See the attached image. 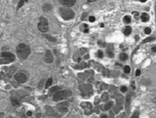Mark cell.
Instances as JSON below:
<instances>
[{
    "label": "cell",
    "mask_w": 156,
    "mask_h": 118,
    "mask_svg": "<svg viewBox=\"0 0 156 118\" xmlns=\"http://www.w3.org/2000/svg\"><path fill=\"white\" fill-rule=\"evenodd\" d=\"M16 54L21 60H26L31 54L30 48L27 45L20 44L16 47Z\"/></svg>",
    "instance_id": "cell-1"
},
{
    "label": "cell",
    "mask_w": 156,
    "mask_h": 118,
    "mask_svg": "<svg viewBox=\"0 0 156 118\" xmlns=\"http://www.w3.org/2000/svg\"><path fill=\"white\" fill-rule=\"evenodd\" d=\"M72 94V92L70 90H62L55 93L54 97L53 100L55 102H58L62 100L65 99L70 97Z\"/></svg>",
    "instance_id": "cell-2"
},
{
    "label": "cell",
    "mask_w": 156,
    "mask_h": 118,
    "mask_svg": "<svg viewBox=\"0 0 156 118\" xmlns=\"http://www.w3.org/2000/svg\"><path fill=\"white\" fill-rule=\"evenodd\" d=\"M60 13L62 19L66 20L72 19L74 16V11L67 7H62L60 8Z\"/></svg>",
    "instance_id": "cell-3"
},
{
    "label": "cell",
    "mask_w": 156,
    "mask_h": 118,
    "mask_svg": "<svg viewBox=\"0 0 156 118\" xmlns=\"http://www.w3.org/2000/svg\"><path fill=\"white\" fill-rule=\"evenodd\" d=\"M38 28L40 31L43 33L47 32L48 30V22L46 18L44 17H41L40 22L38 25Z\"/></svg>",
    "instance_id": "cell-4"
},
{
    "label": "cell",
    "mask_w": 156,
    "mask_h": 118,
    "mask_svg": "<svg viewBox=\"0 0 156 118\" xmlns=\"http://www.w3.org/2000/svg\"><path fill=\"white\" fill-rule=\"evenodd\" d=\"M14 78L16 81L20 83H25L26 80L27 78L26 76L22 73H17L14 76Z\"/></svg>",
    "instance_id": "cell-5"
},
{
    "label": "cell",
    "mask_w": 156,
    "mask_h": 118,
    "mask_svg": "<svg viewBox=\"0 0 156 118\" xmlns=\"http://www.w3.org/2000/svg\"><path fill=\"white\" fill-rule=\"evenodd\" d=\"M45 60L48 63H51L53 62L54 57L50 50H47L46 51L45 56Z\"/></svg>",
    "instance_id": "cell-6"
},
{
    "label": "cell",
    "mask_w": 156,
    "mask_h": 118,
    "mask_svg": "<svg viewBox=\"0 0 156 118\" xmlns=\"http://www.w3.org/2000/svg\"><path fill=\"white\" fill-rule=\"evenodd\" d=\"M60 2L62 5L67 7H71L75 4L76 0H60Z\"/></svg>",
    "instance_id": "cell-7"
},
{
    "label": "cell",
    "mask_w": 156,
    "mask_h": 118,
    "mask_svg": "<svg viewBox=\"0 0 156 118\" xmlns=\"http://www.w3.org/2000/svg\"><path fill=\"white\" fill-rule=\"evenodd\" d=\"M2 56L3 57L10 59L13 60L15 59V55L10 52H3L2 54Z\"/></svg>",
    "instance_id": "cell-8"
},
{
    "label": "cell",
    "mask_w": 156,
    "mask_h": 118,
    "mask_svg": "<svg viewBox=\"0 0 156 118\" xmlns=\"http://www.w3.org/2000/svg\"><path fill=\"white\" fill-rule=\"evenodd\" d=\"M52 6L49 3H46L45 4L43 7H42V10L44 12H48L50 11H51L52 9Z\"/></svg>",
    "instance_id": "cell-9"
},
{
    "label": "cell",
    "mask_w": 156,
    "mask_h": 118,
    "mask_svg": "<svg viewBox=\"0 0 156 118\" xmlns=\"http://www.w3.org/2000/svg\"><path fill=\"white\" fill-rule=\"evenodd\" d=\"M141 19L143 22H146L149 20V16L147 13H142L141 16Z\"/></svg>",
    "instance_id": "cell-10"
},
{
    "label": "cell",
    "mask_w": 156,
    "mask_h": 118,
    "mask_svg": "<svg viewBox=\"0 0 156 118\" xmlns=\"http://www.w3.org/2000/svg\"><path fill=\"white\" fill-rule=\"evenodd\" d=\"M44 36L47 38L48 40L51 42H55L56 41V39L54 37H52L51 35H50L48 34H46V35H44Z\"/></svg>",
    "instance_id": "cell-11"
},
{
    "label": "cell",
    "mask_w": 156,
    "mask_h": 118,
    "mask_svg": "<svg viewBox=\"0 0 156 118\" xmlns=\"http://www.w3.org/2000/svg\"><path fill=\"white\" fill-rule=\"evenodd\" d=\"M60 89V87H58V86H54V87H52L51 88H50V90H49V94H51L52 93L56 92L58 90Z\"/></svg>",
    "instance_id": "cell-12"
},
{
    "label": "cell",
    "mask_w": 156,
    "mask_h": 118,
    "mask_svg": "<svg viewBox=\"0 0 156 118\" xmlns=\"http://www.w3.org/2000/svg\"><path fill=\"white\" fill-rule=\"evenodd\" d=\"M131 32H132V28L130 26H127L126 27V28H125L124 33L125 35H128L131 33Z\"/></svg>",
    "instance_id": "cell-13"
},
{
    "label": "cell",
    "mask_w": 156,
    "mask_h": 118,
    "mask_svg": "<svg viewBox=\"0 0 156 118\" xmlns=\"http://www.w3.org/2000/svg\"><path fill=\"white\" fill-rule=\"evenodd\" d=\"M128 55L125 53L121 54L120 55V59L122 61H125L128 59Z\"/></svg>",
    "instance_id": "cell-14"
},
{
    "label": "cell",
    "mask_w": 156,
    "mask_h": 118,
    "mask_svg": "<svg viewBox=\"0 0 156 118\" xmlns=\"http://www.w3.org/2000/svg\"><path fill=\"white\" fill-rule=\"evenodd\" d=\"M52 78H50L48 79V80L46 82V85H45V88H47L50 87V86L52 84Z\"/></svg>",
    "instance_id": "cell-15"
},
{
    "label": "cell",
    "mask_w": 156,
    "mask_h": 118,
    "mask_svg": "<svg viewBox=\"0 0 156 118\" xmlns=\"http://www.w3.org/2000/svg\"><path fill=\"white\" fill-rule=\"evenodd\" d=\"M113 102H110L108 103H107L106 104V106H105V108L106 110L109 109H110V108L112 107V106H113Z\"/></svg>",
    "instance_id": "cell-16"
},
{
    "label": "cell",
    "mask_w": 156,
    "mask_h": 118,
    "mask_svg": "<svg viewBox=\"0 0 156 118\" xmlns=\"http://www.w3.org/2000/svg\"><path fill=\"white\" fill-rule=\"evenodd\" d=\"M124 21L126 24H129L131 22V19L129 16H125L124 18Z\"/></svg>",
    "instance_id": "cell-17"
},
{
    "label": "cell",
    "mask_w": 156,
    "mask_h": 118,
    "mask_svg": "<svg viewBox=\"0 0 156 118\" xmlns=\"http://www.w3.org/2000/svg\"><path fill=\"white\" fill-rule=\"evenodd\" d=\"M153 40H154V38H152V37H149V38H146V39H144L143 41V43H147V42H151V41H152Z\"/></svg>",
    "instance_id": "cell-18"
},
{
    "label": "cell",
    "mask_w": 156,
    "mask_h": 118,
    "mask_svg": "<svg viewBox=\"0 0 156 118\" xmlns=\"http://www.w3.org/2000/svg\"><path fill=\"white\" fill-rule=\"evenodd\" d=\"M130 71V68L129 66H125L124 67V71L125 73H129Z\"/></svg>",
    "instance_id": "cell-19"
},
{
    "label": "cell",
    "mask_w": 156,
    "mask_h": 118,
    "mask_svg": "<svg viewBox=\"0 0 156 118\" xmlns=\"http://www.w3.org/2000/svg\"><path fill=\"white\" fill-rule=\"evenodd\" d=\"M151 31H152V30H151V29L150 28H148V27L146 28V29H145V30H144L145 33L146 34H151Z\"/></svg>",
    "instance_id": "cell-20"
},
{
    "label": "cell",
    "mask_w": 156,
    "mask_h": 118,
    "mask_svg": "<svg viewBox=\"0 0 156 118\" xmlns=\"http://www.w3.org/2000/svg\"><path fill=\"white\" fill-rule=\"evenodd\" d=\"M130 118H139V113L138 112L136 111L133 113L132 116Z\"/></svg>",
    "instance_id": "cell-21"
},
{
    "label": "cell",
    "mask_w": 156,
    "mask_h": 118,
    "mask_svg": "<svg viewBox=\"0 0 156 118\" xmlns=\"http://www.w3.org/2000/svg\"><path fill=\"white\" fill-rule=\"evenodd\" d=\"M12 103L13 105H18L19 104V102H18V100L15 99L12 100Z\"/></svg>",
    "instance_id": "cell-22"
},
{
    "label": "cell",
    "mask_w": 156,
    "mask_h": 118,
    "mask_svg": "<svg viewBox=\"0 0 156 118\" xmlns=\"http://www.w3.org/2000/svg\"><path fill=\"white\" fill-rule=\"evenodd\" d=\"M25 1L24 0H21L20 2L18 3V8H21L22 6L24 5V3Z\"/></svg>",
    "instance_id": "cell-23"
},
{
    "label": "cell",
    "mask_w": 156,
    "mask_h": 118,
    "mask_svg": "<svg viewBox=\"0 0 156 118\" xmlns=\"http://www.w3.org/2000/svg\"><path fill=\"white\" fill-rule=\"evenodd\" d=\"M108 56L110 58H113L114 56V55L113 54V53L112 52V51H108Z\"/></svg>",
    "instance_id": "cell-24"
},
{
    "label": "cell",
    "mask_w": 156,
    "mask_h": 118,
    "mask_svg": "<svg viewBox=\"0 0 156 118\" xmlns=\"http://www.w3.org/2000/svg\"><path fill=\"white\" fill-rule=\"evenodd\" d=\"M98 56L99 58H102L103 56V53L101 50H99L98 52Z\"/></svg>",
    "instance_id": "cell-25"
},
{
    "label": "cell",
    "mask_w": 156,
    "mask_h": 118,
    "mask_svg": "<svg viewBox=\"0 0 156 118\" xmlns=\"http://www.w3.org/2000/svg\"><path fill=\"white\" fill-rule=\"evenodd\" d=\"M130 98L129 96H128L126 97V106L130 104Z\"/></svg>",
    "instance_id": "cell-26"
},
{
    "label": "cell",
    "mask_w": 156,
    "mask_h": 118,
    "mask_svg": "<svg viewBox=\"0 0 156 118\" xmlns=\"http://www.w3.org/2000/svg\"><path fill=\"white\" fill-rule=\"evenodd\" d=\"M96 20L95 18L93 16H90L89 18V21H90L91 23H93Z\"/></svg>",
    "instance_id": "cell-27"
},
{
    "label": "cell",
    "mask_w": 156,
    "mask_h": 118,
    "mask_svg": "<svg viewBox=\"0 0 156 118\" xmlns=\"http://www.w3.org/2000/svg\"><path fill=\"white\" fill-rule=\"evenodd\" d=\"M127 89H127V87H126V86H122L120 88L121 91L122 92H126L127 91Z\"/></svg>",
    "instance_id": "cell-28"
},
{
    "label": "cell",
    "mask_w": 156,
    "mask_h": 118,
    "mask_svg": "<svg viewBox=\"0 0 156 118\" xmlns=\"http://www.w3.org/2000/svg\"><path fill=\"white\" fill-rule=\"evenodd\" d=\"M140 74V71L139 69H138L136 71V76H139Z\"/></svg>",
    "instance_id": "cell-29"
},
{
    "label": "cell",
    "mask_w": 156,
    "mask_h": 118,
    "mask_svg": "<svg viewBox=\"0 0 156 118\" xmlns=\"http://www.w3.org/2000/svg\"><path fill=\"white\" fill-rule=\"evenodd\" d=\"M98 45L102 46V47H104V43L103 42H102V41H99L98 42Z\"/></svg>",
    "instance_id": "cell-30"
},
{
    "label": "cell",
    "mask_w": 156,
    "mask_h": 118,
    "mask_svg": "<svg viewBox=\"0 0 156 118\" xmlns=\"http://www.w3.org/2000/svg\"><path fill=\"white\" fill-rule=\"evenodd\" d=\"M44 81H42V82H41V81H40V82H39V87H41L40 88H42V87L43 85H44Z\"/></svg>",
    "instance_id": "cell-31"
},
{
    "label": "cell",
    "mask_w": 156,
    "mask_h": 118,
    "mask_svg": "<svg viewBox=\"0 0 156 118\" xmlns=\"http://www.w3.org/2000/svg\"><path fill=\"white\" fill-rule=\"evenodd\" d=\"M26 115L28 116H31L32 115V112L31 111H28L26 112Z\"/></svg>",
    "instance_id": "cell-32"
},
{
    "label": "cell",
    "mask_w": 156,
    "mask_h": 118,
    "mask_svg": "<svg viewBox=\"0 0 156 118\" xmlns=\"http://www.w3.org/2000/svg\"><path fill=\"white\" fill-rule=\"evenodd\" d=\"M135 39L136 40V41H138L139 40V39H140L139 35H136L135 36Z\"/></svg>",
    "instance_id": "cell-33"
},
{
    "label": "cell",
    "mask_w": 156,
    "mask_h": 118,
    "mask_svg": "<svg viewBox=\"0 0 156 118\" xmlns=\"http://www.w3.org/2000/svg\"><path fill=\"white\" fill-rule=\"evenodd\" d=\"M152 51L153 52H154L156 53V47H155V46L153 47L152 48Z\"/></svg>",
    "instance_id": "cell-34"
},
{
    "label": "cell",
    "mask_w": 156,
    "mask_h": 118,
    "mask_svg": "<svg viewBox=\"0 0 156 118\" xmlns=\"http://www.w3.org/2000/svg\"><path fill=\"white\" fill-rule=\"evenodd\" d=\"M102 118H108V117L106 115H103L102 116Z\"/></svg>",
    "instance_id": "cell-35"
},
{
    "label": "cell",
    "mask_w": 156,
    "mask_h": 118,
    "mask_svg": "<svg viewBox=\"0 0 156 118\" xmlns=\"http://www.w3.org/2000/svg\"><path fill=\"white\" fill-rule=\"evenodd\" d=\"M84 33H88V29H86L84 30Z\"/></svg>",
    "instance_id": "cell-36"
},
{
    "label": "cell",
    "mask_w": 156,
    "mask_h": 118,
    "mask_svg": "<svg viewBox=\"0 0 156 118\" xmlns=\"http://www.w3.org/2000/svg\"><path fill=\"white\" fill-rule=\"evenodd\" d=\"M89 2H95V1H96L97 0H88Z\"/></svg>",
    "instance_id": "cell-37"
},
{
    "label": "cell",
    "mask_w": 156,
    "mask_h": 118,
    "mask_svg": "<svg viewBox=\"0 0 156 118\" xmlns=\"http://www.w3.org/2000/svg\"><path fill=\"white\" fill-rule=\"evenodd\" d=\"M100 27H102V28H103L104 27V24H101L100 25Z\"/></svg>",
    "instance_id": "cell-38"
},
{
    "label": "cell",
    "mask_w": 156,
    "mask_h": 118,
    "mask_svg": "<svg viewBox=\"0 0 156 118\" xmlns=\"http://www.w3.org/2000/svg\"><path fill=\"white\" fill-rule=\"evenodd\" d=\"M142 3H145L146 1V0H140Z\"/></svg>",
    "instance_id": "cell-39"
},
{
    "label": "cell",
    "mask_w": 156,
    "mask_h": 118,
    "mask_svg": "<svg viewBox=\"0 0 156 118\" xmlns=\"http://www.w3.org/2000/svg\"><path fill=\"white\" fill-rule=\"evenodd\" d=\"M84 27H86V28H87L88 27V25H87V24H84Z\"/></svg>",
    "instance_id": "cell-40"
}]
</instances>
